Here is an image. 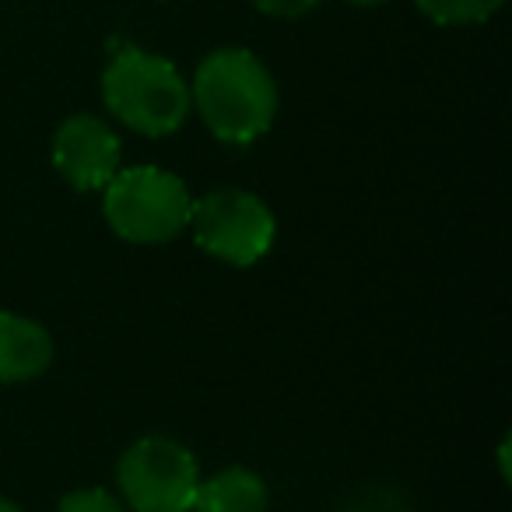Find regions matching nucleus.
Segmentation results:
<instances>
[{
    "label": "nucleus",
    "mask_w": 512,
    "mask_h": 512,
    "mask_svg": "<svg viewBox=\"0 0 512 512\" xmlns=\"http://www.w3.org/2000/svg\"><path fill=\"white\" fill-rule=\"evenodd\" d=\"M249 4L271 18H302L306 11H313L320 0H249Z\"/></svg>",
    "instance_id": "9b49d317"
},
{
    "label": "nucleus",
    "mask_w": 512,
    "mask_h": 512,
    "mask_svg": "<svg viewBox=\"0 0 512 512\" xmlns=\"http://www.w3.org/2000/svg\"><path fill=\"white\" fill-rule=\"evenodd\" d=\"M414 4L435 25H481L505 0H414Z\"/></svg>",
    "instance_id": "1a4fd4ad"
},
{
    "label": "nucleus",
    "mask_w": 512,
    "mask_h": 512,
    "mask_svg": "<svg viewBox=\"0 0 512 512\" xmlns=\"http://www.w3.org/2000/svg\"><path fill=\"white\" fill-rule=\"evenodd\" d=\"M190 109L225 144H253L278 116V85L249 50H214L190 81Z\"/></svg>",
    "instance_id": "f257e3e1"
},
{
    "label": "nucleus",
    "mask_w": 512,
    "mask_h": 512,
    "mask_svg": "<svg viewBox=\"0 0 512 512\" xmlns=\"http://www.w3.org/2000/svg\"><path fill=\"white\" fill-rule=\"evenodd\" d=\"M348 4H355V8H379L386 0H348Z\"/></svg>",
    "instance_id": "f8f14e48"
},
{
    "label": "nucleus",
    "mask_w": 512,
    "mask_h": 512,
    "mask_svg": "<svg viewBox=\"0 0 512 512\" xmlns=\"http://www.w3.org/2000/svg\"><path fill=\"white\" fill-rule=\"evenodd\" d=\"M267 481L249 467H225L197 484L190 512H264Z\"/></svg>",
    "instance_id": "6e6552de"
},
{
    "label": "nucleus",
    "mask_w": 512,
    "mask_h": 512,
    "mask_svg": "<svg viewBox=\"0 0 512 512\" xmlns=\"http://www.w3.org/2000/svg\"><path fill=\"white\" fill-rule=\"evenodd\" d=\"M0 512H22L15 502H8V498H0Z\"/></svg>",
    "instance_id": "ddd939ff"
},
{
    "label": "nucleus",
    "mask_w": 512,
    "mask_h": 512,
    "mask_svg": "<svg viewBox=\"0 0 512 512\" xmlns=\"http://www.w3.org/2000/svg\"><path fill=\"white\" fill-rule=\"evenodd\" d=\"M186 228L207 256L232 267L260 264L278 235L271 207L249 190H214L193 200Z\"/></svg>",
    "instance_id": "20e7f679"
},
{
    "label": "nucleus",
    "mask_w": 512,
    "mask_h": 512,
    "mask_svg": "<svg viewBox=\"0 0 512 512\" xmlns=\"http://www.w3.org/2000/svg\"><path fill=\"white\" fill-rule=\"evenodd\" d=\"M116 484L134 512H190L200 484L197 456L169 435H144L116 463Z\"/></svg>",
    "instance_id": "39448f33"
},
{
    "label": "nucleus",
    "mask_w": 512,
    "mask_h": 512,
    "mask_svg": "<svg viewBox=\"0 0 512 512\" xmlns=\"http://www.w3.org/2000/svg\"><path fill=\"white\" fill-rule=\"evenodd\" d=\"M102 102L123 127L144 137H169L190 116V85L172 60L123 46L102 74Z\"/></svg>",
    "instance_id": "f03ea898"
},
{
    "label": "nucleus",
    "mask_w": 512,
    "mask_h": 512,
    "mask_svg": "<svg viewBox=\"0 0 512 512\" xmlns=\"http://www.w3.org/2000/svg\"><path fill=\"white\" fill-rule=\"evenodd\" d=\"M53 362V337L43 323L0 313V383H29Z\"/></svg>",
    "instance_id": "0eeeda50"
},
{
    "label": "nucleus",
    "mask_w": 512,
    "mask_h": 512,
    "mask_svg": "<svg viewBox=\"0 0 512 512\" xmlns=\"http://www.w3.org/2000/svg\"><path fill=\"white\" fill-rule=\"evenodd\" d=\"M57 512H130L120 495L106 488H74L60 498Z\"/></svg>",
    "instance_id": "9d476101"
},
{
    "label": "nucleus",
    "mask_w": 512,
    "mask_h": 512,
    "mask_svg": "<svg viewBox=\"0 0 512 512\" xmlns=\"http://www.w3.org/2000/svg\"><path fill=\"white\" fill-rule=\"evenodd\" d=\"M193 197L176 172L158 165L120 169L102 186V214L113 235L134 246H162L190 225Z\"/></svg>",
    "instance_id": "7ed1b4c3"
},
{
    "label": "nucleus",
    "mask_w": 512,
    "mask_h": 512,
    "mask_svg": "<svg viewBox=\"0 0 512 512\" xmlns=\"http://www.w3.org/2000/svg\"><path fill=\"white\" fill-rule=\"evenodd\" d=\"M53 165L74 190H102L120 172V137L99 116L74 113L53 134Z\"/></svg>",
    "instance_id": "423d86ee"
}]
</instances>
